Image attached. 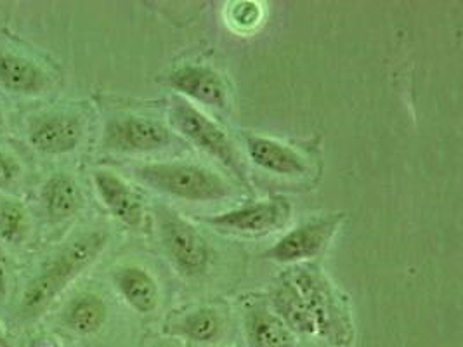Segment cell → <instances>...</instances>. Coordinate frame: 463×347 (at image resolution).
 I'll use <instances>...</instances> for the list:
<instances>
[{
  "label": "cell",
  "instance_id": "484cf974",
  "mask_svg": "<svg viewBox=\"0 0 463 347\" xmlns=\"http://www.w3.org/2000/svg\"><path fill=\"white\" fill-rule=\"evenodd\" d=\"M90 347H105V346H90Z\"/></svg>",
  "mask_w": 463,
  "mask_h": 347
},
{
  "label": "cell",
  "instance_id": "ffe728a7",
  "mask_svg": "<svg viewBox=\"0 0 463 347\" xmlns=\"http://www.w3.org/2000/svg\"><path fill=\"white\" fill-rule=\"evenodd\" d=\"M221 328H222V324H221L219 314L207 307L193 311L177 324V332L196 342L215 341L221 333Z\"/></svg>",
  "mask_w": 463,
  "mask_h": 347
},
{
  "label": "cell",
  "instance_id": "d4e9b609",
  "mask_svg": "<svg viewBox=\"0 0 463 347\" xmlns=\"http://www.w3.org/2000/svg\"><path fill=\"white\" fill-rule=\"evenodd\" d=\"M4 124H5V120H4V113L0 111V132L4 130Z\"/></svg>",
  "mask_w": 463,
  "mask_h": 347
},
{
  "label": "cell",
  "instance_id": "e0dca14e",
  "mask_svg": "<svg viewBox=\"0 0 463 347\" xmlns=\"http://www.w3.org/2000/svg\"><path fill=\"white\" fill-rule=\"evenodd\" d=\"M274 307L281 314V322L285 325L292 326L297 332L317 333L315 316L302 294L295 288L294 283H285L276 290Z\"/></svg>",
  "mask_w": 463,
  "mask_h": 347
},
{
  "label": "cell",
  "instance_id": "5bb4252c",
  "mask_svg": "<svg viewBox=\"0 0 463 347\" xmlns=\"http://www.w3.org/2000/svg\"><path fill=\"white\" fill-rule=\"evenodd\" d=\"M43 211L52 222H61L75 216L82 207V192L73 177L58 173L51 175L43 186Z\"/></svg>",
  "mask_w": 463,
  "mask_h": 347
},
{
  "label": "cell",
  "instance_id": "8992f818",
  "mask_svg": "<svg viewBox=\"0 0 463 347\" xmlns=\"http://www.w3.org/2000/svg\"><path fill=\"white\" fill-rule=\"evenodd\" d=\"M84 120L75 113L51 111L32 117L28 124L30 145L43 155L73 152L84 139Z\"/></svg>",
  "mask_w": 463,
  "mask_h": 347
},
{
  "label": "cell",
  "instance_id": "5b68a950",
  "mask_svg": "<svg viewBox=\"0 0 463 347\" xmlns=\"http://www.w3.org/2000/svg\"><path fill=\"white\" fill-rule=\"evenodd\" d=\"M172 141L170 130L145 117H115L108 120L103 146L109 152L149 153L164 150Z\"/></svg>",
  "mask_w": 463,
  "mask_h": 347
},
{
  "label": "cell",
  "instance_id": "603a6c76",
  "mask_svg": "<svg viewBox=\"0 0 463 347\" xmlns=\"http://www.w3.org/2000/svg\"><path fill=\"white\" fill-rule=\"evenodd\" d=\"M7 259H5V252L0 245V301L7 297V288H9V273H7Z\"/></svg>",
  "mask_w": 463,
  "mask_h": 347
},
{
  "label": "cell",
  "instance_id": "8fae6325",
  "mask_svg": "<svg viewBox=\"0 0 463 347\" xmlns=\"http://www.w3.org/2000/svg\"><path fill=\"white\" fill-rule=\"evenodd\" d=\"M94 186L106 209L118 220H122L130 228H139L143 224V203L122 177L108 171H96Z\"/></svg>",
  "mask_w": 463,
  "mask_h": 347
},
{
  "label": "cell",
  "instance_id": "30bf717a",
  "mask_svg": "<svg viewBox=\"0 0 463 347\" xmlns=\"http://www.w3.org/2000/svg\"><path fill=\"white\" fill-rule=\"evenodd\" d=\"M292 283L309 305L317 322V333L325 337H338L342 328L340 311L328 285L315 273H307L304 269L298 275H295Z\"/></svg>",
  "mask_w": 463,
  "mask_h": 347
},
{
  "label": "cell",
  "instance_id": "3957f363",
  "mask_svg": "<svg viewBox=\"0 0 463 347\" xmlns=\"http://www.w3.org/2000/svg\"><path fill=\"white\" fill-rule=\"evenodd\" d=\"M170 122L186 139H190L196 148L209 153L236 174L241 181H247L245 164L232 137L215 122H212L207 115L194 108L190 101L183 98H172Z\"/></svg>",
  "mask_w": 463,
  "mask_h": 347
},
{
  "label": "cell",
  "instance_id": "6da1fadb",
  "mask_svg": "<svg viewBox=\"0 0 463 347\" xmlns=\"http://www.w3.org/2000/svg\"><path fill=\"white\" fill-rule=\"evenodd\" d=\"M106 235L92 231L82 235L43 266V271L24 286L20 313L24 320H35L54 303V299L73 282L80 273L99 258L106 247Z\"/></svg>",
  "mask_w": 463,
  "mask_h": 347
},
{
  "label": "cell",
  "instance_id": "9c48e42d",
  "mask_svg": "<svg viewBox=\"0 0 463 347\" xmlns=\"http://www.w3.org/2000/svg\"><path fill=\"white\" fill-rule=\"evenodd\" d=\"M169 84L177 92L207 107L224 109L230 103L224 80L207 66H181L170 73Z\"/></svg>",
  "mask_w": 463,
  "mask_h": 347
},
{
  "label": "cell",
  "instance_id": "ac0fdd59",
  "mask_svg": "<svg viewBox=\"0 0 463 347\" xmlns=\"http://www.w3.org/2000/svg\"><path fill=\"white\" fill-rule=\"evenodd\" d=\"M105 322L106 304L96 294L77 295L64 311V324L80 335L98 332Z\"/></svg>",
  "mask_w": 463,
  "mask_h": 347
},
{
  "label": "cell",
  "instance_id": "44dd1931",
  "mask_svg": "<svg viewBox=\"0 0 463 347\" xmlns=\"http://www.w3.org/2000/svg\"><path fill=\"white\" fill-rule=\"evenodd\" d=\"M230 18L232 24H236L240 30H250L260 22L262 13L255 2H236L232 5Z\"/></svg>",
  "mask_w": 463,
  "mask_h": 347
},
{
  "label": "cell",
  "instance_id": "9a60e30c",
  "mask_svg": "<svg viewBox=\"0 0 463 347\" xmlns=\"http://www.w3.org/2000/svg\"><path fill=\"white\" fill-rule=\"evenodd\" d=\"M115 285L122 297L137 313H151L158 304V286L141 266H126L115 273Z\"/></svg>",
  "mask_w": 463,
  "mask_h": 347
},
{
  "label": "cell",
  "instance_id": "d6986e66",
  "mask_svg": "<svg viewBox=\"0 0 463 347\" xmlns=\"http://www.w3.org/2000/svg\"><path fill=\"white\" fill-rule=\"evenodd\" d=\"M30 235V216L20 202L0 198V239L22 245Z\"/></svg>",
  "mask_w": 463,
  "mask_h": 347
},
{
  "label": "cell",
  "instance_id": "ba28073f",
  "mask_svg": "<svg viewBox=\"0 0 463 347\" xmlns=\"http://www.w3.org/2000/svg\"><path fill=\"white\" fill-rule=\"evenodd\" d=\"M288 214L290 207L285 200H264L209 217L207 222L232 233L259 235L283 224Z\"/></svg>",
  "mask_w": 463,
  "mask_h": 347
},
{
  "label": "cell",
  "instance_id": "4fadbf2b",
  "mask_svg": "<svg viewBox=\"0 0 463 347\" xmlns=\"http://www.w3.org/2000/svg\"><path fill=\"white\" fill-rule=\"evenodd\" d=\"M0 86L20 96H41L51 86V80L35 61L0 51Z\"/></svg>",
  "mask_w": 463,
  "mask_h": 347
},
{
  "label": "cell",
  "instance_id": "7402d4cb",
  "mask_svg": "<svg viewBox=\"0 0 463 347\" xmlns=\"http://www.w3.org/2000/svg\"><path fill=\"white\" fill-rule=\"evenodd\" d=\"M22 175V167L16 158L0 152V190L16 183Z\"/></svg>",
  "mask_w": 463,
  "mask_h": 347
},
{
  "label": "cell",
  "instance_id": "277c9868",
  "mask_svg": "<svg viewBox=\"0 0 463 347\" xmlns=\"http://www.w3.org/2000/svg\"><path fill=\"white\" fill-rule=\"evenodd\" d=\"M160 239L174 266L186 277H200L209 269L211 247L200 231L169 207H158Z\"/></svg>",
  "mask_w": 463,
  "mask_h": 347
},
{
  "label": "cell",
  "instance_id": "7c38bea8",
  "mask_svg": "<svg viewBox=\"0 0 463 347\" xmlns=\"http://www.w3.org/2000/svg\"><path fill=\"white\" fill-rule=\"evenodd\" d=\"M247 152L253 164L268 173L287 177H300L309 173V165L298 153L269 137L250 136L247 139Z\"/></svg>",
  "mask_w": 463,
  "mask_h": 347
},
{
  "label": "cell",
  "instance_id": "7a4b0ae2",
  "mask_svg": "<svg viewBox=\"0 0 463 347\" xmlns=\"http://www.w3.org/2000/svg\"><path fill=\"white\" fill-rule=\"evenodd\" d=\"M134 175L155 192L190 202H212L232 195V186L224 177L194 164H149L137 167Z\"/></svg>",
  "mask_w": 463,
  "mask_h": 347
},
{
  "label": "cell",
  "instance_id": "2e32d148",
  "mask_svg": "<svg viewBox=\"0 0 463 347\" xmlns=\"http://www.w3.org/2000/svg\"><path fill=\"white\" fill-rule=\"evenodd\" d=\"M247 335L252 347H294V337L287 325L266 309L247 314Z\"/></svg>",
  "mask_w": 463,
  "mask_h": 347
},
{
  "label": "cell",
  "instance_id": "52a82bcc",
  "mask_svg": "<svg viewBox=\"0 0 463 347\" xmlns=\"http://www.w3.org/2000/svg\"><path fill=\"white\" fill-rule=\"evenodd\" d=\"M338 219H317L313 222L302 224L278 239L273 247L264 254L268 259L294 264L300 260L317 258V254L328 245L337 230Z\"/></svg>",
  "mask_w": 463,
  "mask_h": 347
},
{
  "label": "cell",
  "instance_id": "cb8c5ba5",
  "mask_svg": "<svg viewBox=\"0 0 463 347\" xmlns=\"http://www.w3.org/2000/svg\"><path fill=\"white\" fill-rule=\"evenodd\" d=\"M0 347H14L5 337H4V333H2V330H0Z\"/></svg>",
  "mask_w": 463,
  "mask_h": 347
}]
</instances>
